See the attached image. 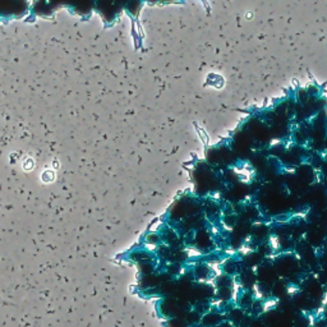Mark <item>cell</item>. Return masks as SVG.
Listing matches in <instances>:
<instances>
[{"mask_svg": "<svg viewBox=\"0 0 327 327\" xmlns=\"http://www.w3.org/2000/svg\"><path fill=\"white\" fill-rule=\"evenodd\" d=\"M222 316L220 313H207L206 316L202 317V323L206 326H215L221 322Z\"/></svg>", "mask_w": 327, "mask_h": 327, "instance_id": "1", "label": "cell"}]
</instances>
